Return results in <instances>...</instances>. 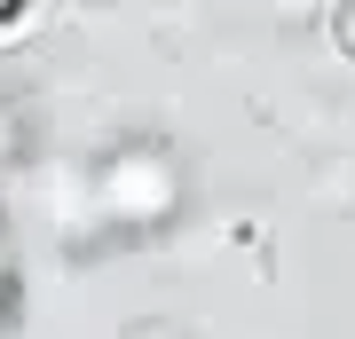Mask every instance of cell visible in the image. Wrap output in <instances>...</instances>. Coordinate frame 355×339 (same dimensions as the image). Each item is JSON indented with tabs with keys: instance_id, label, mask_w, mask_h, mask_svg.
<instances>
[{
	"instance_id": "obj_1",
	"label": "cell",
	"mask_w": 355,
	"mask_h": 339,
	"mask_svg": "<svg viewBox=\"0 0 355 339\" xmlns=\"http://www.w3.org/2000/svg\"><path fill=\"white\" fill-rule=\"evenodd\" d=\"M95 198H103V214H111V221L158 229V221H174V205H182V174H174V158H166V150H119V158H103Z\"/></svg>"
},
{
	"instance_id": "obj_2",
	"label": "cell",
	"mask_w": 355,
	"mask_h": 339,
	"mask_svg": "<svg viewBox=\"0 0 355 339\" xmlns=\"http://www.w3.org/2000/svg\"><path fill=\"white\" fill-rule=\"evenodd\" d=\"M331 40H340V48L355 55V0H347V8H331Z\"/></svg>"
},
{
	"instance_id": "obj_3",
	"label": "cell",
	"mask_w": 355,
	"mask_h": 339,
	"mask_svg": "<svg viewBox=\"0 0 355 339\" xmlns=\"http://www.w3.org/2000/svg\"><path fill=\"white\" fill-rule=\"evenodd\" d=\"M8 300H16V268H8V237H0V315H8Z\"/></svg>"
},
{
	"instance_id": "obj_4",
	"label": "cell",
	"mask_w": 355,
	"mask_h": 339,
	"mask_svg": "<svg viewBox=\"0 0 355 339\" xmlns=\"http://www.w3.org/2000/svg\"><path fill=\"white\" fill-rule=\"evenodd\" d=\"M8 142H16V126H8V111H0V158H8Z\"/></svg>"
}]
</instances>
